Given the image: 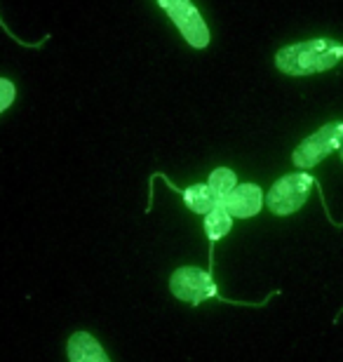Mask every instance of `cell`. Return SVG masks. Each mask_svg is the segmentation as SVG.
Listing matches in <instances>:
<instances>
[{
  "label": "cell",
  "mask_w": 343,
  "mask_h": 362,
  "mask_svg": "<svg viewBox=\"0 0 343 362\" xmlns=\"http://www.w3.org/2000/svg\"><path fill=\"white\" fill-rule=\"evenodd\" d=\"M231 228H233V216L223 207V202H216L211 207V212L205 214V235L209 238V245H214L223 235H228Z\"/></svg>",
  "instance_id": "9c48e42d"
},
{
  "label": "cell",
  "mask_w": 343,
  "mask_h": 362,
  "mask_svg": "<svg viewBox=\"0 0 343 362\" xmlns=\"http://www.w3.org/2000/svg\"><path fill=\"white\" fill-rule=\"evenodd\" d=\"M167 186L174 188V191H179L181 198H184V202H186V207L191 209V212H195V214L205 216L207 212H211V207L216 205L214 195H211L207 184H193V186H188V188H184V191H181V188H177L170 179H167Z\"/></svg>",
  "instance_id": "ba28073f"
},
{
  "label": "cell",
  "mask_w": 343,
  "mask_h": 362,
  "mask_svg": "<svg viewBox=\"0 0 343 362\" xmlns=\"http://www.w3.org/2000/svg\"><path fill=\"white\" fill-rule=\"evenodd\" d=\"M315 184V179L306 172H294V175H284L271 186V191L266 195V205L277 216H289L298 212L303 207V202L308 200L310 188Z\"/></svg>",
  "instance_id": "3957f363"
},
{
  "label": "cell",
  "mask_w": 343,
  "mask_h": 362,
  "mask_svg": "<svg viewBox=\"0 0 343 362\" xmlns=\"http://www.w3.org/2000/svg\"><path fill=\"white\" fill-rule=\"evenodd\" d=\"M14 99H17V88H14V83L7 81V78H0V113H5L7 108L14 104Z\"/></svg>",
  "instance_id": "8fae6325"
},
{
  "label": "cell",
  "mask_w": 343,
  "mask_h": 362,
  "mask_svg": "<svg viewBox=\"0 0 343 362\" xmlns=\"http://www.w3.org/2000/svg\"><path fill=\"white\" fill-rule=\"evenodd\" d=\"M158 5L167 12V17L174 21V26L193 49H205L209 45V26L191 0H158Z\"/></svg>",
  "instance_id": "5b68a950"
},
{
  "label": "cell",
  "mask_w": 343,
  "mask_h": 362,
  "mask_svg": "<svg viewBox=\"0 0 343 362\" xmlns=\"http://www.w3.org/2000/svg\"><path fill=\"white\" fill-rule=\"evenodd\" d=\"M341 163H343V146H341Z\"/></svg>",
  "instance_id": "7c38bea8"
},
{
  "label": "cell",
  "mask_w": 343,
  "mask_h": 362,
  "mask_svg": "<svg viewBox=\"0 0 343 362\" xmlns=\"http://www.w3.org/2000/svg\"><path fill=\"white\" fill-rule=\"evenodd\" d=\"M343 59V45L332 38L303 40L282 47L275 54V66L287 76H313L334 69Z\"/></svg>",
  "instance_id": "6da1fadb"
},
{
  "label": "cell",
  "mask_w": 343,
  "mask_h": 362,
  "mask_svg": "<svg viewBox=\"0 0 343 362\" xmlns=\"http://www.w3.org/2000/svg\"><path fill=\"white\" fill-rule=\"evenodd\" d=\"M343 146V122H330L315 134L306 136L291 153V163L301 170H310Z\"/></svg>",
  "instance_id": "277c9868"
},
{
  "label": "cell",
  "mask_w": 343,
  "mask_h": 362,
  "mask_svg": "<svg viewBox=\"0 0 343 362\" xmlns=\"http://www.w3.org/2000/svg\"><path fill=\"white\" fill-rule=\"evenodd\" d=\"M69 362H111L101 344L90 332H73L66 346Z\"/></svg>",
  "instance_id": "52a82bcc"
},
{
  "label": "cell",
  "mask_w": 343,
  "mask_h": 362,
  "mask_svg": "<svg viewBox=\"0 0 343 362\" xmlns=\"http://www.w3.org/2000/svg\"><path fill=\"white\" fill-rule=\"evenodd\" d=\"M223 207L233 219H252L264 207V191L257 184H238L223 200Z\"/></svg>",
  "instance_id": "8992f818"
},
{
  "label": "cell",
  "mask_w": 343,
  "mask_h": 362,
  "mask_svg": "<svg viewBox=\"0 0 343 362\" xmlns=\"http://www.w3.org/2000/svg\"><path fill=\"white\" fill-rule=\"evenodd\" d=\"M207 186H209L211 195H214V200L223 202L226 198H228V193L233 191V188L238 186V177H236V172L228 170V168H216L209 175Z\"/></svg>",
  "instance_id": "30bf717a"
},
{
  "label": "cell",
  "mask_w": 343,
  "mask_h": 362,
  "mask_svg": "<svg viewBox=\"0 0 343 362\" xmlns=\"http://www.w3.org/2000/svg\"><path fill=\"white\" fill-rule=\"evenodd\" d=\"M170 289L177 299L193 303V306H200L207 299L228 301L219 294V285L211 278V273L198 269V266H181V269L174 271L170 278ZM228 303H238L240 306V301H228Z\"/></svg>",
  "instance_id": "7a4b0ae2"
}]
</instances>
